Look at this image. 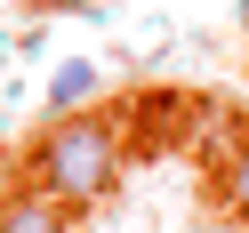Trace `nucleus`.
Wrapping results in <instances>:
<instances>
[{
	"label": "nucleus",
	"instance_id": "1",
	"mask_svg": "<svg viewBox=\"0 0 249 233\" xmlns=\"http://www.w3.org/2000/svg\"><path fill=\"white\" fill-rule=\"evenodd\" d=\"M33 185H49V193H65L72 209H89V201H105L121 185V129L105 113H65L40 129L33 145Z\"/></svg>",
	"mask_w": 249,
	"mask_h": 233
},
{
	"label": "nucleus",
	"instance_id": "2",
	"mask_svg": "<svg viewBox=\"0 0 249 233\" xmlns=\"http://www.w3.org/2000/svg\"><path fill=\"white\" fill-rule=\"evenodd\" d=\"M0 233H81L72 225V201L49 185H8L0 193Z\"/></svg>",
	"mask_w": 249,
	"mask_h": 233
},
{
	"label": "nucleus",
	"instance_id": "3",
	"mask_svg": "<svg viewBox=\"0 0 249 233\" xmlns=\"http://www.w3.org/2000/svg\"><path fill=\"white\" fill-rule=\"evenodd\" d=\"M97 89H105V72L89 65V56H65V65L49 72V113H89Z\"/></svg>",
	"mask_w": 249,
	"mask_h": 233
},
{
	"label": "nucleus",
	"instance_id": "4",
	"mask_svg": "<svg viewBox=\"0 0 249 233\" xmlns=\"http://www.w3.org/2000/svg\"><path fill=\"white\" fill-rule=\"evenodd\" d=\"M225 201H233V217L249 225V137L233 145V161H225Z\"/></svg>",
	"mask_w": 249,
	"mask_h": 233
},
{
	"label": "nucleus",
	"instance_id": "5",
	"mask_svg": "<svg viewBox=\"0 0 249 233\" xmlns=\"http://www.w3.org/2000/svg\"><path fill=\"white\" fill-rule=\"evenodd\" d=\"M40 8H89V0H40Z\"/></svg>",
	"mask_w": 249,
	"mask_h": 233
}]
</instances>
